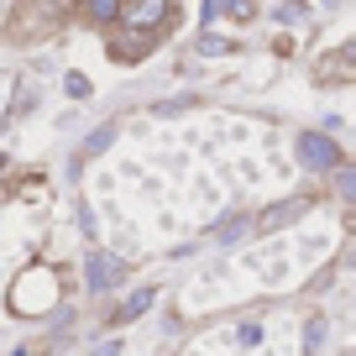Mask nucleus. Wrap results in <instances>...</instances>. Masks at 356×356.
Returning <instances> with one entry per match:
<instances>
[{
    "label": "nucleus",
    "mask_w": 356,
    "mask_h": 356,
    "mask_svg": "<svg viewBox=\"0 0 356 356\" xmlns=\"http://www.w3.org/2000/svg\"><path fill=\"white\" fill-rule=\"evenodd\" d=\"M68 95H74V100H84V95H89V79H84V74H68Z\"/></svg>",
    "instance_id": "1a4fd4ad"
},
{
    "label": "nucleus",
    "mask_w": 356,
    "mask_h": 356,
    "mask_svg": "<svg viewBox=\"0 0 356 356\" xmlns=\"http://www.w3.org/2000/svg\"><path fill=\"white\" fill-rule=\"evenodd\" d=\"M115 22H126L131 32H147V26H163V22H168V0H126Z\"/></svg>",
    "instance_id": "7ed1b4c3"
},
{
    "label": "nucleus",
    "mask_w": 356,
    "mask_h": 356,
    "mask_svg": "<svg viewBox=\"0 0 356 356\" xmlns=\"http://www.w3.org/2000/svg\"><path fill=\"white\" fill-rule=\"evenodd\" d=\"M225 47H231L225 37H200V53H225Z\"/></svg>",
    "instance_id": "9b49d317"
},
{
    "label": "nucleus",
    "mask_w": 356,
    "mask_h": 356,
    "mask_svg": "<svg viewBox=\"0 0 356 356\" xmlns=\"http://www.w3.org/2000/svg\"><path fill=\"white\" fill-rule=\"evenodd\" d=\"M152 299H157V293H152V289H136V293H131V299H126V304H121V309H115V325H131V320H136V314H147V309H152Z\"/></svg>",
    "instance_id": "39448f33"
},
{
    "label": "nucleus",
    "mask_w": 356,
    "mask_h": 356,
    "mask_svg": "<svg viewBox=\"0 0 356 356\" xmlns=\"http://www.w3.org/2000/svg\"><path fill=\"white\" fill-rule=\"evenodd\" d=\"M121 273H126L121 257L89 252V262H84V289H89V293H105V289H115V283H121Z\"/></svg>",
    "instance_id": "f03ea898"
},
{
    "label": "nucleus",
    "mask_w": 356,
    "mask_h": 356,
    "mask_svg": "<svg viewBox=\"0 0 356 356\" xmlns=\"http://www.w3.org/2000/svg\"><path fill=\"white\" fill-rule=\"evenodd\" d=\"M299 163L309 168V173H335V168L346 163V152L335 147V136H325V131H304V136H299Z\"/></svg>",
    "instance_id": "f257e3e1"
},
{
    "label": "nucleus",
    "mask_w": 356,
    "mask_h": 356,
    "mask_svg": "<svg viewBox=\"0 0 356 356\" xmlns=\"http://www.w3.org/2000/svg\"><path fill=\"white\" fill-rule=\"evenodd\" d=\"M330 178H335V194H341V200H356V168L351 163H341Z\"/></svg>",
    "instance_id": "0eeeda50"
},
{
    "label": "nucleus",
    "mask_w": 356,
    "mask_h": 356,
    "mask_svg": "<svg viewBox=\"0 0 356 356\" xmlns=\"http://www.w3.org/2000/svg\"><path fill=\"white\" fill-rule=\"evenodd\" d=\"M111 136H115L111 126H105V131H95V136H89V152H105V147H111Z\"/></svg>",
    "instance_id": "9d476101"
},
{
    "label": "nucleus",
    "mask_w": 356,
    "mask_h": 356,
    "mask_svg": "<svg viewBox=\"0 0 356 356\" xmlns=\"http://www.w3.org/2000/svg\"><path fill=\"white\" fill-rule=\"evenodd\" d=\"M0 168H6V157H0Z\"/></svg>",
    "instance_id": "ddd939ff"
},
{
    "label": "nucleus",
    "mask_w": 356,
    "mask_h": 356,
    "mask_svg": "<svg viewBox=\"0 0 356 356\" xmlns=\"http://www.w3.org/2000/svg\"><path fill=\"white\" fill-rule=\"evenodd\" d=\"M246 231V220H231V225H220V231H215V236H220V241H236V236H241Z\"/></svg>",
    "instance_id": "f8f14e48"
},
{
    "label": "nucleus",
    "mask_w": 356,
    "mask_h": 356,
    "mask_svg": "<svg viewBox=\"0 0 356 356\" xmlns=\"http://www.w3.org/2000/svg\"><path fill=\"white\" fill-rule=\"evenodd\" d=\"M215 11L236 16V22H252V16H257V6H252V0H210V16H215Z\"/></svg>",
    "instance_id": "423d86ee"
},
{
    "label": "nucleus",
    "mask_w": 356,
    "mask_h": 356,
    "mask_svg": "<svg viewBox=\"0 0 356 356\" xmlns=\"http://www.w3.org/2000/svg\"><path fill=\"white\" fill-rule=\"evenodd\" d=\"M304 210H309V200H289V204H278V210H267L257 225H262V231H283V225H289V220H299Z\"/></svg>",
    "instance_id": "20e7f679"
},
{
    "label": "nucleus",
    "mask_w": 356,
    "mask_h": 356,
    "mask_svg": "<svg viewBox=\"0 0 356 356\" xmlns=\"http://www.w3.org/2000/svg\"><path fill=\"white\" fill-rule=\"evenodd\" d=\"M84 6H89V22H115V16H121V0H84Z\"/></svg>",
    "instance_id": "6e6552de"
}]
</instances>
